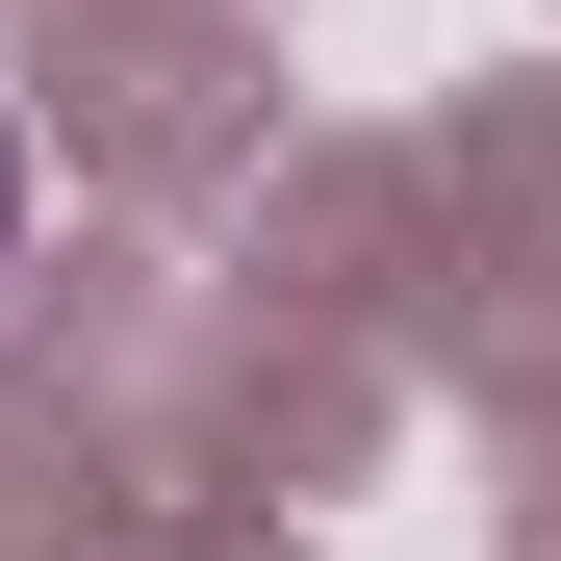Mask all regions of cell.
<instances>
[{
  "label": "cell",
  "instance_id": "1",
  "mask_svg": "<svg viewBox=\"0 0 561 561\" xmlns=\"http://www.w3.org/2000/svg\"><path fill=\"white\" fill-rule=\"evenodd\" d=\"M0 255H26V128H0Z\"/></svg>",
  "mask_w": 561,
  "mask_h": 561
}]
</instances>
